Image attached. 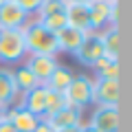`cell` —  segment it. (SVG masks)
I'll use <instances>...</instances> for the list:
<instances>
[{
	"instance_id": "ba28073f",
	"label": "cell",
	"mask_w": 132,
	"mask_h": 132,
	"mask_svg": "<svg viewBox=\"0 0 132 132\" xmlns=\"http://www.w3.org/2000/svg\"><path fill=\"white\" fill-rule=\"evenodd\" d=\"M57 64L60 62H57L55 55H27V62H24V66L33 73V77L40 84H44L51 77V73L57 68Z\"/></svg>"
},
{
	"instance_id": "cb8c5ba5",
	"label": "cell",
	"mask_w": 132,
	"mask_h": 132,
	"mask_svg": "<svg viewBox=\"0 0 132 132\" xmlns=\"http://www.w3.org/2000/svg\"><path fill=\"white\" fill-rule=\"evenodd\" d=\"M0 132H18L13 126H11V121L7 119V114H5L2 119H0Z\"/></svg>"
},
{
	"instance_id": "7c38bea8",
	"label": "cell",
	"mask_w": 132,
	"mask_h": 132,
	"mask_svg": "<svg viewBox=\"0 0 132 132\" xmlns=\"http://www.w3.org/2000/svg\"><path fill=\"white\" fill-rule=\"evenodd\" d=\"M44 121L48 123V126L53 128V130H62V128H73V126H81V110L73 108V106H66V108L57 110L55 114H51V117H46Z\"/></svg>"
},
{
	"instance_id": "4fadbf2b",
	"label": "cell",
	"mask_w": 132,
	"mask_h": 132,
	"mask_svg": "<svg viewBox=\"0 0 132 132\" xmlns=\"http://www.w3.org/2000/svg\"><path fill=\"white\" fill-rule=\"evenodd\" d=\"M110 15H112V7L108 2L101 0H93L88 5V22H90V31H101L104 27L110 24Z\"/></svg>"
},
{
	"instance_id": "2e32d148",
	"label": "cell",
	"mask_w": 132,
	"mask_h": 132,
	"mask_svg": "<svg viewBox=\"0 0 132 132\" xmlns=\"http://www.w3.org/2000/svg\"><path fill=\"white\" fill-rule=\"evenodd\" d=\"M99 38L104 44V55L110 62H119V29L117 24H108L99 31Z\"/></svg>"
},
{
	"instance_id": "4316f807",
	"label": "cell",
	"mask_w": 132,
	"mask_h": 132,
	"mask_svg": "<svg viewBox=\"0 0 132 132\" xmlns=\"http://www.w3.org/2000/svg\"><path fill=\"white\" fill-rule=\"evenodd\" d=\"M84 126V123H81ZM81 126H73V128H62V130H57V132H81Z\"/></svg>"
},
{
	"instance_id": "603a6c76",
	"label": "cell",
	"mask_w": 132,
	"mask_h": 132,
	"mask_svg": "<svg viewBox=\"0 0 132 132\" xmlns=\"http://www.w3.org/2000/svg\"><path fill=\"white\" fill-rule=\"evenodd\" d=\"M108 64H114V62H110L108 57L104 55V57H99V60L95 62V66H93V71H95V73H99V71H104V68H106V66H108Z\"/></svg>"
},
{
	"instance_id": "4dcf8cb0",
	"label": "cell",
	"mask_w": 132,
	"mask_h": 132,
	"mask_svg": "<svg viewBox=\"0 0 132 132\" xmlns=\"http://www.w3.org/2000/svg\"><path fill=\"white\" fill-rule=\"evenodd\" d=\"M5 2H7V0H0V7H2V5H5Z\"/></svg>"
},
{
	"instance_id": "9c48e42d",
	"label": "cell",
	"mask_w": 132,
	"mask_h": 132,
	"mask_svg": "<svg viewBox=\"0 0 132 132\" xmlns=\"http://www.w3.org/2000/svg\"><path fill=\"white\" fill-rule=\"evenodd\" d=\"M46 99H48V88H46L44 84H40V86H35L33 90L24 93L22 108L29 110L31 114H35V117L42 121V119H44V112H46Z\"/></svg>"
},
{
	"instance_id": "52a82bcc",
	"label": "cell",
	"mask_w": 132,
	"mask_h": 132,
	"mask_svg": "<svg viewBox=\"0 0 132 132\" xmlns=\"http://www.w3.org/2000/svg\"><path fill=\"white\" fill-rule=\"evenodd\" d=\"M93 104L119 106V79H97V77H93Z\"/></svg>"
},
{
	"instance_id": "d6986e66",
	"label": "cell",
	"mask_w": 132,
	"mask_h": 132,
	"mask_svg": "<svg viewBox=\"0 0 132 132\" xmlns=\"http://www.w3.org/2000/svg\"><path fill=\"white\" fill-rule=\"evenodd\" d=\"M66 99H64V93H53V90H48V99H46V112H44V119L51 117V114H55L57 110L66 108ZM42 119V121H44Z\"/></svg>"
},
{
	"instance_id": "83f0119b",
	"label": "cell",
	"mask_w": 132,
	"mask_h": 132,
	"mask_svg": "<svg viewBox=\"0 0 132 132\" xmlns=\"http://www.w3.org/2000/svg\"><path fill=\"white\" fill-rule=\"evenodd\" d=\"M81 132H95V130H93L90 126H86V123H84V126H81Z\"/></svg>"
},
{
	"instance_id": "3957f363",
	"label": "cell",
	"mask_w": 132,
	"mask_h": 132,
	"mask_svg": "<svg viewBox=\"0 0 132 132\" xmlns=\"http://www.w3.org/2000/svg\"><path fill=\"white\" fill-rule=\"evenodd\" d=\"M66 104L77 110H84L93 104V77L88 75H75L68 88L64 90Z\"/></svg>"
},
{
	"instance_id": "484cf974",
	"label": "cell",
	"mask_w": 132,
	"mask_h": 132,
	"mask_svg": "<svg viewBox=\"0 0 132 132\" xmlns=\"http://www.w3.org/2000/svg\"><path fill=\"white\" fill-rule=\"evenodd\" d=\"M93 0H64V5H90Z\"/></svg>"
},
{
	"instance_id": "8fae6325",
	"label": "cell",
	"mask_w": 132,
	"mask_h": 132,
	"mask_svg": "<svg viewBox=\"0 0 132 132\" xmlns=\"http://www.w3.org/2000/svg\"><path fill=\"white\" fill-rule=\"evenodd\" d=\"M86 35H88V33L79 31V29H73V27H64V29H60V31L55 33L60 53H68V55H73V53H75L77 48L81 46V42H84Z\"/></svg>"
},
{
	"instance_id": "f1b7e54d",
	"label": "cell",
	"mask_w": 132,
	"mask_h": 132,
	"mask_svg": "<svg viewBox=\"0 0 132 132\" xmlns=\"http://www.w3.org/2000/svg\"><path fill=\"white\" fill-rule=\"evenodd\" d=\"M101 2H108V5H117V0H101Z\"/></svg>"
},
{
	"instance_id": "ac0fdd59",
	"label": "cell",
	"mask_w": 132,
	"mask_h": 132,
	"mask_svg": "<svg viewBox=\"0 0 132 132\" xmlns=\"http://www.w3.org/2000/svg\"><path fill=\"white\" fill-rule=\"evenodd\" d=\"M13 81H15V88H18L20 93H29V90H33L35 86H40V81L33 77V73L29 71L24 64H20L13 71Z\"/></svg>"
},
{
	"instance_id": "8992f818",
	"label": "cell",
	"mask_w": 132,
	"mask_h": 132,
	"mask_svg": "<svg viewBox=\"0 0 132 132\" xmlns=\"http://www.w3.org/2000/svg\"><path fill=\"white\" fill-rule=\"evenodd\" d=\"M73 57H75V60L79 62L81 66H88V68H93L95 62H97L99 57H104V44H101L99 33H97V31H90L88 35L84 38L81 46L77 48L75 53H73Z\"/></svg>"
},
{
	"instance_id": "5bb4252c",
	"label": "cell",
	"mask_w": 132,
	"mask_h": 132,
	"mask_svg": "<svg viewBox=\"0 0 132 132\" xmlns=\"http://www.w3.org/2000/svg\"><path fill=\"white\" fill-rule=\"evenodd\" d=\"M5 114H7V119L11 121V126L18 132H33L38 128V123H40V119L35 117V114H31L29 110H24L22 106H20V108H9Z\"/></svg>"
},
{
	"instance_id": "1f68e13d",
	"label": "cell",
	"mask_w": 132,
	"mask_h": 132,
	"mask_svg": "<svg viewBox=\"0 0 132 132\" xmlns=\"http://www.w3.org/2000/svg\"><path fill=\"white\" fill-rule=\"evenodd\" d=\"M11 2H15V0H11Z\"/></svg>"
},
{
	"instance_id": "44dd1931",
	"label": "cell",
	"mask_w": 132,
	"mask_h": 132,
	"mask_svg": "<svg viewBox=\"0 0 132 132\" xmlns=\"http://www.w3.org/2000/svg\"><path fill=\"white\" fill-rule=\"evenodd\" d=\"M15 2H18V5L22 7V11L29 15V18H31L33 13H38V9L42 7L44 0H15Z\"/></svg>"
},
{
	"instance_id": "9a60e30c",
	"label": "cell",
	"mask_w": 132,
	"mask_h": 132,
	"mask_svg": "<svg viewBox=\"0 0 132 132\" xmlns=\"http://www.w3.org/2000/svg\"><path fill=\"white\" fill-rule=\"evenodd\" d=\"M64 15H66V27H73V29H79L84 33H90L88 5H66Z\"/></svg>"
},
{
	"instance_id": "7a4b0ae2",
	"label": "cell",
	"mask_w": 132,
	"mask_h": 132,
	"mask_svg": "<svg viewBox=\"0 0 132 132\" xmlns=\"http://www.w3.org/2000/svg\"><path fill=\"white\" fill-rule=\"evenodd\" d=\"M27 57V46H24V31L22 29H5L0 31V64L13 66Z\"/></svg>"
},
{
	"instance_id": "d4e9b609",
	"label": "cell",
	"mask_w": 132,
	"mask_h": 132,
	"mask_svg": "<svg viewBox=\"0 0 132 132\" xmlns=\"http://www.w3.org/2000/svg\"><path fill=\"white\" fill-rule=\"evenodd\" d=\"M33 132H55V130H53V128L48 126L46 121H40V123H38V128H35Z\"/></svg>"
},
{
	"instance_id": "6da1fadb",
	"label": "cell",
	"mask_w": 132,
	"mask_h": 132,
	"mask_svg": "<svg viewBox=\"0 0 132 132\" xmlns=\"http://www.w3.org/2000/svg\"><path fill=\"white\" fill-rule=\"evenodd\" d=\"M24 31V46H27V55H55L60 53L57 48V38L55 33L44 29L35 18H29L27 24L22 27Z\"/></svg>"
},
{
	"instance_id": "ffe728a7",
	"label": "cell",
	"mask_w": 132,
	"mask_h": 132,
	"mask_svg": "<svg viewBox=\"0 0 132 132\" xmlns=\"http://www.w3.org/2000/svg\"><path fill=\"white\" fill-rule=\"evenodd\" d=\"M35 22H40L44 29H48V31L57 33L60 29H64V27H66V15H64V13H55V15H48V18L35 20Z\"/></svg>"
},
{
	"instance_id": "7402d4cb",
	"label": "cell",
	"mask_w": 132,
	"mask_h": 132,
	"mask_svg": "<svg viewBox=\"0 0 132 132\" xmlns=\"http://www.w3.org/2000/svg\"><path fill=\"white\" fill-rule=\"evenodd\" d=\"M97 79H119V62L108 64L104 71L97 73Z\"/></svg>"
},
{
	"instance_id": "e0dca14e",
	"label": "cell",
	"mask_w": 132,
	"mask_h": 132,
	"mask_svg": "<svg viewBox=\"0 0 132 132\" xmlns=\"http://www.w3.org/2000/svg\"><path fill=\"white\" fill-rule=\"evenodd\" d=\"M73 77H75V73H73L68 66L57 64V68L51 73V77L44 81V86H46L48 90H53V93H64V90L68 88V84L73 81Z\"/></svg>"
},
{
	"instance_id": "277c9868",
	"label": "cell",
	"mask_w": 132,
	"mask_h": 132,
	"mask_svg": "<svg viewBox=\"0 0 132 132\" xmlns=\"http://www.w3.org/2000/svg\"><path fill=\"white\" fill-rule=\"evenodd\" d=\"M22 99H24V93H20V90L15 88L13 71H11L9 66L0 64V106L5 110L20 108V106H22Z\"/></svg>"
},
{
	"instance_id": "5b68a950",
	"label": "cell",
	"mask_w": 132,
	"mask_h": 132,
	"mask_svg": "<svg viewBox=\"0 0 132 132\" xmlns=\"http://www.w3.org/2000/svg\"><path fill=\"white\" fill-rule=\"evenodd\" d=\"M86 126L95 132H119V106H97Z\"/></svg>"
},
{
	"instance_id": "30bf717a",
	"label": "cell",
	"mask_w": 132,
	"mask_h": 132,
	"mask_svg": "<svg viewBox=\"0 0 132 132\" xmlns=\"http://www.w3.org/2000/svg\"><path fill=\"white\" fill-rule=\"evenodd\" d=\"M29 15L22 11V7L18 2H11L7 0L5 5L0 7V31L5 29H22L27 24Z\"/></svg>"
},
{
	"instance_id": "f546056e",
	"label": "cell",
	"mask_w": 132,
	"mask_h": 132,
	"mask_svg": "<svg viewBox=\"0 0 132 132\" xmlns=\"http://www.w3.org/2000/svg\"><path fill=\"white\" fill-rule=\"evenodd\" d=\"M5 112H7V110H5V108H2V106H0V119L5 117Z\"/></svg>"
}]
</instances>
